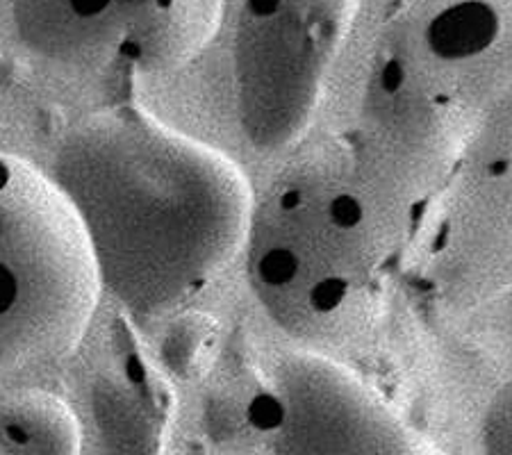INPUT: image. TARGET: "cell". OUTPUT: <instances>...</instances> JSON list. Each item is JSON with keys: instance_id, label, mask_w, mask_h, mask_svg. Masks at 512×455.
<instances>
[{"instance_id": "obj_1", "label": "cell", "mask_w": 512, "mask_h": 455, "mask_svg": "<svg viewBox=\"0 0 512 455\" xmlns=\"http://www.w3.org/2000/svg\"><path fill=\"white\" fill-rule=\"evenodd\" d=\"M55 182L85 228L101 283L137 317L176 310L210 285L253 212L226 155L137 107L73 126L57 148Z\"/></svg>"}, {"instance_id": "obj_2", "label": "cell", "mask_w": 512, "mask_h": 455, "mask_svg": "<svg viewBox=\"0 0 512 455\" xmlns=\"http://www.w3.org/2000/svg\"><path fill=\"white\" fill-rule=\"evenodd\" d=\"M383 192L360 155L324 151L296 164L251 212L249 280L280 328L328 335L367 299L394 248Z\"/></svg>"}, {"instance_id": "obj_3", "label": "cell", "mask_w": 512, "mask_h": 455, "mask_svg": "<svg viewBox=\"0 0 512 455\" xmlns=\"http://www.w3.org/2000/svg\"><path fill=\"white\" fill-rule=\"evenodd\" d=\"M98 285L92 244L60 185L0 155V376L76 349Z\"/></svg>"}, {"instance_id": "obj_4", "label": "cell", "mask_w": 512, "mask_h": 455, "mask_svg": "<svg viewBox=\"0 0 512 455\" xmlns=\"http://www.w3.org/2000/svg\"><path fill=\"white\" fill-rule=\"evenodd\" d=\"M353 12L355 0H244L235 82L253 146L278 151L308 128Z\"/></svg>"}, {"instance_id": "obj_5", "label": "cell", "mask_w": 512, "mask_h": 455, "mask_svg": "<svg viewBox=\"0 0 512 455\" xmlns=\"http://www.w3.org/2000/svg\"><path fill=\"white\" fill-rule=\"evenodd\" d=\"M224 0H12L30 53L71 71H164L217 28Z\"/></svg>"}, {"instance_id": "obj_6", "label": "cell", "mask_w": 512, "mask_h": 455, "mask_svg": "<svg viewBox=\"0 0 512 455\" xmlns=\"http://www.w3.org/2000/svg\"><path fill=\"white\" fill-rule=\"evenodd\" d=\"M276 453H412L415 437L376 392L333 362L292 358L246 410Z\"/></svg>"}, {"instance_id": "obj_7", "label": "cell", "mask_w": 512, "mask_h": 455, "mask_svg": "<svg viewBox=\"0 0 512 455\" xmlns=\"http://www.w3.org/2000/svg\"><path fill=\"white\" fill-rule=\"evenodd\" d=\"M92 412L105 451L153 453L164 440L167 412L137 358L105 371L92 390Z\"/></svg>"}, {"instance_id": "obj_8", "label": "cell", "mask_w": 512, "mask_h": 455, "mask_svg": "<svg viewBox=\"0 0 512 455\" xmlns=\"http://www.w3.org/2000/svg\"><path fill=\"white\" fill-rule=\"evenodd\" d=\"M78 419L48 392L14 396L0 408V449L28 455H73L80 451Z\"/></svg>"}]
</instances>
